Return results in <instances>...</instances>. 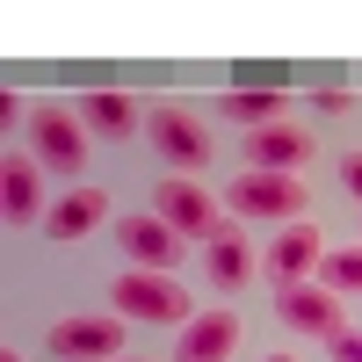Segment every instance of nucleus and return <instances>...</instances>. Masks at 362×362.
<instances>
[{
  "instance_id": "obj_1",
  "label": "nucleus",
  "mask_w": 362,
  "mask_h": 362,
  "mask_svg": "<svg viewBox=\"0 0 362 362\" xmlns=\"http://www.w3.org/2000/svg\"><path fill=\"white\" fill-rule=\"evenodd\" d=\"M116 312H131L145 326H189V290L167 276H124L116 283Z\"/></svg>"
},
{
  "instance_id": "obj_2",
  "label": "nucleus",
  "mask_w": 362,
  "mask_h": 362,
  "mask_svg": "<svg viewBox=\"0 0 362 362\" xmlns=\"http://www.w3.org/2000/svg\"><path fill=\"white\" fill-rule=\"evenodd\" d=\"M225 196H232L239 218H297V210H305V189H297L290 174H261V167H247Z\"/></svg>"
},
{
  "instance_id": "obj_3",
  "label": "nucleus",
  "mask_w": 362,
  "mask_h": 362,
  "mask_svg": "<svg viewBox=\"0 0 362 362\" xmlns=\"http://www.w3.org/2000/svg\"><path fill=\"white\" fill-rule=\"evenodd\" d=\"M145 131H153V145H160L174 167H203V160H210V131L196 124L189 109H174V102L145 109Z\"/></svg>"
},
{
  "instance_id": "obj_4",
  "label": "nucleus",
  "mask_w": 362,
  "mask_h": 362,
  "mask_svg": "<svg viewBox=\"0 0 362 362\" xmlns=\"http://www.w3.org/2000/svg\"><path fill=\"white\" fill-rule=\"evenodd\" d=\"M51 355H66V362H116L124 355V319H66V326H51Z\"/></svg>"
},
{
  "instance_id": "obj_5",
  "label": "nucleus",
  "mask_w": 362,
  "mask_h": 362,
  "mask_svg": "<svg viewBox=\"0 0 362 362\" xmlns=\"http://www.w3.org/2000/svg\"><path fill=\"white\" fill-rule=\"evenodd\" d=\"M312 131H297V124H261V131H247V160L261 167V174H290V167H305L312 160Z\"/></svg>"
},
{
  "instance_id": "obj_6",
  "label": "nucleus",
  "mask_w": 362,
  "mask_h": 362,
  "mask_svg": "<svg viewBox=\"0 0 362 362\" xmlns=\"http://www.w3.org/2000/svg\"><path fill=\"white\" fill-rule=\"evenodd\" d=\"M239 348V312H196L189 326H181V348H174V362H225Z\"/></svg>"
},
{
  "instance_id": "obj_7",
  "label": "nucleus",
  "mask_w": 362,
  "mask_h": 362,
  "mask_svg": "<svg viewBox=\"0 0 362 362\" xmlns=\"http://www.w3.org/2000/svg\"><path fill=\"white\" fill-rule=\"evenodd\" d=\"M276 312H283V326H297V334H341V297L326 283H290L276 297Z\"/></svg>"
},
{
  "instance_id": "obj_8",
  "label": "nucleus",
  "mask_w": 362,
  "mask_h": 362,
  "mask_svg": "<svg viewBox=\"0 0 362 362\" xmlns=\"http://www.w3.org/2000/svg\"><path fill=\"white\" fill-rule=\"evenodd\" d=\"M319 254H326V232H319L312 218H305V225H283V239L268 247V276L290 290V283H305L312 268H319Z\"/></svg>"
},
{
  "instance_id": "obj_9",
  "label": "nucleus",
  "mask_w": 362,
  "mask_h": 362,
  "mask_svg": "<svg viewBox=\"0 0 362 362\" xmlns=\"http://www.w3.org/2000/svg\"><path fill=\"white\" fill-rule=\"evenodd\" d=\"M29 124H37V153H44V167H58V174H80V160H87V138H80V124L58 102H44L37 116H29Z\"/></svg>"
},
{
  "instance_id": "obj_10",
  "label": "nucleus",
  "mask_w": 362,
  "mask_h": 362,
  "mask_svg": "<svg viewBox=\"0 0 362 362\" xmlns=\"http://www.w3.org/2000/svg\"><path fill=\"white\" fill-rule=\"evenodd\" d=\"M153 218H167L181 239H210V232L225 225L218 210H210V196H203V189H189V181H160V210H153Z\"/></svg>"
},
{
  "instance_id": "obj_11",
  "label": "nucleus",
  "mask_w": 362,
  "mask_h": 362,
  "mask_svg": "<svg viewBox=\"0 0 362 362\" xmlns=\"http://www.w3.org/2000/svg\"><path fill=\"white\" fill-rule=\"evenodd\" d=\"M116 247H124L131 261H145V268H167L181 254V232L167 218H124V225H116Z\"/></svg>"
},
{
  "instance_id": "obj_12",
  "label": "nucleus",
  "mask_w": 362,
  "mask_h": 362,
  "mask_svg": "<svg viewBox=\"0 0 362 362\" xmlns=\"http://www.w3.org/2000/svg\"><path fill=\"white\" fill-rule=\"evenodd\" d=\"M102 218H109V196L102 189H66V196L44 210V232L51 239H80V232H95Z\"/></svg>"
},
{
  "instance_id": "obj_13",
  "label": "nucleus",
  "mask_w": 362,
  "mask_h": 362,
  "mask_svg": "<svg viewBox=\"0 0 362 362\" xmlns=\"http://www.w3.org/2000/svg\"><path fill=\"white\" fill-rule=\"evenodd\" d=\"M203 247H210V283H218V290H239V283H247L254 261H247V232H239V225H218Z\"/></svg>"
},
{
  "instance_id": "obj_14",
  "label": "nucleus",
  "mask_w": 362,
  "mask_h": 362,
  "mask_svg": "<svg viewBox=\"0 0 362 362\" xmlns=\"http://www.w3.org/2000/svg\"><path fill=\"white\" fill-rule=\"evenodd\" d=\"M0 210H8V218H37V210H44V181H37V167L15 160V153H8V167H0Z\"/></svg>"
},
{
  "instance_id": "obj_15",
  "label": "nucleus",
  "mask_w": 362,
  "mask_h": 362,
  "mask_svg": "<svg viewBox=\"0 0 362 362\" xmlns=\"http://www.w3.org/2000/svg\"><path fill=\"white\" fill-rule=\"evenodd\" d=\"M80 116H87V131H109V138H131L145 116H138V102L131 95H109V87H95V95L80 102Z\"/></svg>"
},
{
  "instance_id": "obj_16",
  "label": "nucleus",
  "mask_w": 362,
  "mask_h": 362,
  "mask_svg": "<svg viewBox=\"0 0 362 362\" xmlns=\"http://www.w3.org/2000/svg\"><path fill=\"white\" fill-rule=\"evenodd\" d=\"M276 109H283V87H232L225 95L232 124H276Z\"/></svg>"
},
{
  "instance_id": "obj_17",
  "label": "nucleus",
  "mask_w": 362,
  "mask_h": 362,
  "mask_svg": "<svg viewBox=\"0 0 362 362\" xmlns=\"http://www.w3.org/2000/svg\"><path fill=\"white\" fill-rule=\"evenodd\" d=\"M319 276L334 297H362V247H326L319 254Z\"/></svg>"
},
{
  "instance_id": "obj_18",
  "label": "nucleus",
  "mask_w": 362,
  "mask_h": 362,
  "mask_svg": "<svg viewBox=\"0 0 362 362\" xmlns=\"http://www.w3.org/2000/svg\"><path fill=\"white\" fill-rule=\"evenodd\" d=\"M326 348H334V362H362V334H348V326L326 334Z\"/></svg>"
},
{
  "instance_id": "obj_19",
  "label": "nucleus",
  "mask_w": 362,
  "mask_h": 362,
  "mask_svg": "<svg viewBox=\"0 0 362 362\" xmlns=\"http://www.w3.org/2000/svg\"><path fill=\"white\" fill-rule=\"evenodd\" d=\"M341 181H348V196L362 203V153H355V160H341Z\"/></svg>"
},
{
  "instance_id": "obj_20",
  "label": "nucleus",
  "mask_w": 362,
  "mask_h": 362,
  "mask_svg": "<svg viewBox=\"0 0 362 362\" xmlns=\"http://www.w3.org/2000/svg\"><path fill=\"white\" fill-rule=\"evenodd\" d=\"M268 362H290V355H268Z\"/></svg>"
},
{
  "instance_id": "obj_21",
  "label": "nucleus",
  "mask_w": 362,
  "mask_h": 362,
  "mask_svg": "<svg viewBox=\"0 0 362 362\" xmlns=\"http://www.w3.org/2000/svg\"><path fill=\"white\" fill-rule=\"evenodd\" d=\"M0 362H15V355H0Z\"/></svg>"
},
{
  "instance_id": "obj_22",
  "label": "nucleus",
  "mask_w": 362,
  "mask_h": 362,
  "mask_svg": "<svg viewBox=\"0 0 362 362\" xmlns=\"http://www.w3.org/2000/svg\"><path fill=\"white\" fill-rule=\"evenodd\" d=\"M116 362H124V355H116Z\"/></svg>"
}]
</instances>
